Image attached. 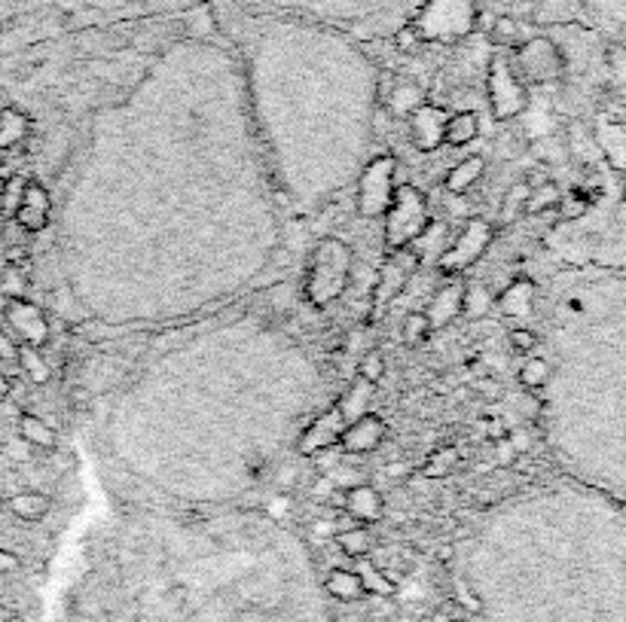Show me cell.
<instances>
[{"label": "cell", "mask_w": 626, "mask_h": 622, "mask_svg": "<svg viewBox=\"0 0 626 622\" xmlns=\"http://www.w3.org/2000/svg\"><path fill=\"white\" fill-rule=\"evenodd\" d=\"M211 0H0V52L59 34L175 19Z\"/></svg>", "instance_id": "obj_1"}, {"label": "cell", "mask_w": 626, "mask_h": 622, "mask_svg": "<svg viewBox=\"0 0 626 622\" xmlns=\"http://www.w3.org/2000/svg\"><path fill=\"white\" fill-rule=\"evenodd\" d=\"M244 13L288 15L296 22H327V25H348L383 34L388 38L397 28L409 25L422 13L425 3L431 0H227Z\"/></svg>", "instance_id": "obj_2"}, {"label": "cell", "mask_w": 626, "mask_h": 622, "mask_svg": "<svg viewBox=\"0 0 626 622\" xmlns=\"http://www.w3.org/2000/svg\"><path fill=\"white\" fill-rule=\"evenodd\" d=\"M355 254L343 239H324L315 244L306 268V299L315 308L333 305L352 281Z\"/></svg>", "instance_id": "obj_3"}, {"label": "cell", "mask_w": 626, "mask_h": 622, "mask_svg": "<svg viewBox=\"0 0 626 622\" xmlns=\"http://www.w3.org/2000/svg\"><path fill=\"white\" fill-rule=\"evenodd\" d=\"M385 220V251H400V247H413V242L425 232L431 223L428 214V199L422 190H416L413 183H400L392 196V204L383 214Z\"/></svg>", "instance_id": "obj_4"}, {"label": "cell", "mask_w": 626, "mask_h": 622, "mask_svg": "<svg viewBox=\"0 0 626 622\" xmlns=\"http://www.w3.org/2000/svg\"><path fill=\"white\" fill-rule=\"evenodd\" d=\"M495 239V226L483 220V217H468L465 226H461L459 239L449 244L444 254L437 256V272L444 278L452 275H465L468 268L489 251V244Z\"/></svg>", "instance_id": "obj_5"}, {"label": "cell", "mask_w": 626, "mask_h": 622, "mask_svg": "<svg viewBox=\"0 0 626 622\" xmlns=\"http://www.w3.org/2000/svg\"><path fill=\"white\" fill-rule=\"evenodd\" d=\"M397 162L392 156H376L371 166L364 168V175L358 180V214L367 217V220H376L388 211L392 204V196L397 190L395 180Z\"/></svg>", "instance_id": "obj_6"}, {"label": "cell", "mask_w": 626, "mask_h": 622, "mask_svg": "<svg viewBox=\"0 0 626 622\" xmlns=\"http://www.w3.org/2000/svg\"><path fill=\"white\" fill-rule=\"evenodd\" d=\"M486 89H489V104H492V116L495 119H513V116H520L525 110L523 83L511 71V64L504 62L501 52L489 62Z\"/></svg>", "instance_id": "obj_7"}, {"label": "cell", "mask_w": 626, "mask_h": 622, "mask_svg": "<svg viewBox=\"0 0 626 622\" xmlns=\"http://www.w3.org/2000/svg\"><path fill=\"white\" fill-rule=\"evenodd\" d=\"M419 268V256L413 247H400V251H388L385 266L379 268V278L373 284V299L371 308L373 315H379L385 305H392L404 293V287L413 278V272Z\"/></svg>", "instance_id": "obj_8"}, {"label": "cell", "mask_w": 626, "mask_h": 622, "mask_svg": "<svg viewBox=\"0 0 626 622\" xmlns=\"http://www.w3.org/2000/svg\"><path fill=\"white\" fill-rule=\"evenodd\" d=\"M3 324H7V330H10V336L19 345L43 348L52 336L46 312L38 303H31V299H7V305H3Z\"/></svg>", "instance_id": "obj_9"}, {"label": "cell", "mask_w": 626, "mask_h": 622, "mask_svg": "<svg viewBox=\"0 0 626 622\" xmlns=\"http://www.w3.org/2000/svg\"><path fill=\"white\" fill-rule=\"evenodd\" d=\"M465 291H468V281L461 275H452L437 287L435 296L428 299V308H425V318L431 324V330H444L459 315H465Z\"/></svg>", "instance_id": "obj_10"}, {"label": "cell", "mask_w": 626, "mask_h": 622, "mask_svg": "<svg viewBox=\"0 0 626 622\" xmlns=\"http://www.w3.org/2000/svg\"><path fill=\"white\" fill-rule=\"evenodd\" d=\"M447 110L444 107H435V104H422L416 114L407 116V128H409V144L416 150L422 152H435L444 147V131H447Z\"/></svg>", "instance_id": "obj_11"}, {"label": "cell", "mask_w": 626, "mask_h": 622, "mask_svg": "<svg viewBox=\"0 0 626 622\" xmlns=\"http://www.w3.org/2000/svg\"><path fill=\"white\" fill-rule=\"evenodd\" d=\"M343 431V412L331 407L327 412H321L319 419L312 421L306 431H303V436L296 440V452H300V455H319V452H327V449H340Z\"/></svg>", "instance_id": "obj_12"}, {"label": "cell", "mask_w": 626, "mask_h": 622, "mask_svg": "<svg viewBox=\"0 0 626 622\" xmlns=\"http://www.w3.org/2000/svg\"><path fill=\"white\" fill-rule=\"evenodd\" d=\"M50 214H52V199L50 190L40 183V180H28L25 183V196H22V204L15 211V226L22 229L25 235H38L43 229L50 226Z\"/></svg>", "instance_id": "obj_13"}, {"label": "cell", "mask_w": 626, "mask_h": 622, "mask_svg": "<svg viewBox=\"0 0 626 622\" xmlns=\"http://www.w3.org/2000/svg\"><path fill=\"white\" fill-rule=\"evenodd\" d=\"M385 433H388L385 421L379 415L367 412V415H361V419L345 424L340 449H343L345 455H373L383 445Z\"/></svg>", "instance_id": "obj_14"}, {"label": "cell", "mask_w": 626, "mask_h": 622, "mask_svg": "<svg viewBox=\"0 0 626 622\" xmlns=\"http://www.w3.org/2000/svg\"><path fill=\"white\" fill-rule=\"evenodd\" d=\"M343 507L348 516H355L361 525H373V521L383 519L385 500L379 495V488H373L371 483L352 485L343 492Z\"/></svg>", "instance_id": "obj_15"}, {"label": "cell", "mask_w": 626, "mask_h": 622, "mask_svg": "<svg viewBox=\"0 0 626 622\" xmlns=\"http://www.w3.org/2000/svg\"><path fill=\"white\" fill-rule=\"evenodd\" d=\"M495 308L504 318H529L535 308V284L529 278H517L508 291L495 296Z\"/></svg>", "instance_id": "obj_16"}, {"label": "cell", "mask_w": 626, "mask_h": 622, "mask_svg": "<svg viewBox=\"0 0 626 622\" xmlns=\"http://www.w3.org/2000/svg\"><path fill=\"white\" fill-rule=\"evenodd\" d=\"M486 175V162L483 156H468V159H461L456 166L449 168L447 178H444V190L449 196H465V192H471Z\"/></svg>", "instance_id": "obj_17"}, {"label": "cell", "mask_w": 626, "mask_h": 622, "mask_svg": "<svg viewBox=\"0 0 626 622\" xmlns=\"http://www.w3.org/2000/svg\"><path fill=\"white\" fill-rule=\"evenodd\" d=\"M425 102V89L416 83V80H407V76H400L392 83V89H388V110L397 116V119H407L409 114H416Z\"/></svg>", "instance_id": "obj_18"}, {"label": "cell", "mask_w": 626, "mask_h": 622, "mask_svg": "<svg viewBox=\"0 0 626 622\" xmlns=\"http://www.w3.org/2000/svg\"><path fill=\"white\" fill-rule=\"evenodd\" d=\"M31 138V119L19 107H3L0 114V150H19Z\"/></svg>", "instance_id": "obj_19"}, {"label": "cell", "mask_w": 626, "mask_h": 622, "mask_svg": "<svg viewBox=\"0 0 626 622\" xmlns=\"http://www.w3.org/2000/svg\"><path fill=\"white\" fill-rule=\"evenodd\" d=\"M373 394H376V384H371L367 379H361V376L348 384V391L343 394V400L336 403V409L343 412L345 424L361 419V415H367V409H371L373 403Z\"/></svg>", "instance_id": "obj_20"}, {"label": "cell", "mask_w": 626, "mask_h": 622, "mask_svg": "<svg viewBox=\"0 0 626 622\" xmlns=\"http://www.w3.org/2000/svg\"><path fill=\"white\" fill-rule=\"evenodd\" d=\"M480 135V114L473 110H456L447 116V131H444V144L449 147H468L471 140Z\"/></svg>", "instance_id": "obj_21"}, {"label": "cell", "mask_w": 626, "mask_h": 622, "mask_svg": "<svg viewBox=\"0 0 626 622\" xmlns=\"http://www.w3.org/2000/svg\"><path fill=\"white\" fill-rule=\"evenodd\" d=\"M15 428H19V436H22V443H28L31 449H55V443H59V436H55V431H52V424H46V421L40 419V415H34V412H22L19 415V421H15Z\"/></svg>", "instance_id": "obj_22"}, {"label": "cell", "mask_w": 626, "mask_h": 622, "mask_svg": "<svg viewBox=\"0 0 626 622\" xmlns=\"http://www.w3.org/2000/svg\"><path fill=\"white\" fill-rule=\"evenodd\" d=\"M50 507L52 500L46 495H40V492H19V495L7 500V509L22 521H40L50 513Z\"/></svg>", "instance_id": "obj_23"}, {"label": "cell", "mask_w": 626, "mask_h": 622, "mask_svg": "<svg viewBox=\"0 0 626 622\" xmlns=\"http://www.w3.org/2000/svg\"><path fill=\"white\" fill-rule=\"evenodd\" d=\"M15 367L25 372V379L31 384H46L50 381V363L43 357V348H34V345H19V360Z\"/></svg>", "instance_id": "obj_24"}, {"label": "cell", "mask_w": 626, "mask_h": 622, "mask_svg": "<svg viewBox=\"0 0 626 622\" xmlns=\"http://www.w3.org/2000/svg\"><path fill=\"white\" fill-rule=\"evenodd\" d=\"M324 586H327V592H331L333 598H340V601H358V598L367 592L364 583H361L358 571H348V568L331 571V577L324 580Z\"/></svg>", "instance_id": "obj_25"}, {"label": "cell", "mask_w": 626, "mask_h": 622, "mask_svg": "<svg viewBox=\"0 0 626 622\" xmlns=\"http://www.w3.org/2000/svg\"><path fill=\"white\" fill-rule=\"evenodd\" d=\"M336 547L343 549L348 559H367L373 549V537L367 528H345V531L336 534Z\"/></svg>", "instance_id": "obj_26"}, {"label": "cell", "mask_w": 626, "mask_h": 622, "mask_svg": "<svg viewBox=\"0 0 626 622\" xmlns=\"http://www.w3.org/2000/svg\"><path fill=\"white\" fill-rule=\"evenodd\" d=\"M517 379H520L525 391H541L553 379V367H550V360H544V357H529L523 367H520V372H517Z\"/></svg>", "instance_id": "obj_27"}, {"label": "cell", "mask_w": 626, "mask_h": 622, "mask_svg": "<svg viewBox=\"0 0 626 622\" xmlns=\"http://www.w3.org/2000/svg\"><path fill=\"white\" fill-rule=\"evenodd\" d=\"M459 467V449H452V445H444V449H437L431 452V457L425 461L422 473L428 479H447L449 473Z\"/></svg>", "instance_id": "obj_28"}, {"label": "cell", "mask_w": 626, "mask_h": 622, "mask_svg": "<svg viewBox=\"0 0 626 622\" xmlns=\"http://www.w3.org/2000/svg\"><path fill=\"white\" fill-rule=\"evenodd\" d=\"M28 275L22 268L10 263V266L0 268V296L3 299H28Z\"/></svg>", "instance_id": "obj_29"}, {"label": "cell", "mask_w": 626, "mask_h": 622, "mask_svg": "<svg viewBox=\"0 0 626 622\" xmlns=\"http://www.w3.org/2000/svg\"><path fill=\"white\" fill-rule=\"evenodd\" d=\"M25 183L28 178H13L3 180V196H0V220H13L15 211H19V204H22V196H25Z\"/></svg>", "instance_id": "obj_30"}, {"label": "cell", "mask_w": 626, "mask_h": 622, "mask_svg": "<svg viewBox=\"0 0 626 622\" xmlns=\"http://www.w3.org/2000/svg\"><path fill=\"white\" fill-rule=\"evenodd\" d=\"M431 336V324L425 318V312H409L400 327V339L407 345H422Z\"/></svg>", "instance_id": "obj_31"}, {"label": "cell", "mask_w": 626, "mask_h": 622, "mask_svg": "<svg viewBox=\"0 0 626 622\" xmlns=\"http://www.w3.org/2000/svg\"><path fill=\"white\" fill-rule=\"evenodd\" d=\"M489 305H495V299L489 296L483 284H468V291H465V315L480 318V315L489 312Z\"/></svg>", "instance_id": "obj_32"}, {"label": "cell", "mask_w": 626, "mask_h": 622, "mask_svg": "<svg viewBox=\"0 0 626 622\" xmlns=\"http://www.w3.org/2000/svg\"><path fill=\"white\" fill-rule=\"evenodd\" d=\"M529 192H532L529 183H517L513 190H508V196H504V204H501V217H504V220H517L520 214H525Z\"/></svg>", "instance_id": "obj_33"}, {"label": "cell", "mask_w": 626, "mask_h": 622, "mask_svg": "<svg viewBox=\"0 0 626 622\" xmlns=\"http://www.w3.org/2000/svg\"><path fill=\"white\" fill-rule=\"evenodd\" d=\"M556 202H560V196H556V190H553L550 183L532 187L529 202H525V214H541V211H547V208H556Z\"/></svg>", "instance_id": "obj_34"}, {"label": "cell", "mask_w": 626, "mask_h": 622, "mask_svg": "<svg viewBox=\"0 0 626 622\" xmlns=\"http://www.w3.org/2000/svg\"><path fill=\"white\" fill-rule=\"evenodd\" d=\"M358 376L371 381V384H379L385 379V357L379 351H367L358 360Z\"/></svg>", "instance_id": "obj_35"}, {"label": "cell", "mask_w": 626, "mask_h": 622, "mask_svg": "<svg viewBox=\"0 0 626 622\" xmlns=\"http://www.w3.org/2000/svg\"><path fill=\"white\" fill-rule=\"evenodd\" d=\"M511 345L520 351V355H532L538 345V336L532 330H513L511 333Z\"/></svg>", "instance_id": "obj_36"}, {"label": "cell", "mask_w": 626, "mask_h": 622, "mask_svg": "<svg viewBox=\"0 0 626 622\" xmlns=\"http://www.w3.org/2000/svg\"><path fill=\"white\" fill-rule=\"evenodd\" d=\"M19 360V342L10 333H0V367L3 363H15Z\"/></svg>", "instance_id": "obj_37"}, {"label": "cell", "mask_w": 626, "mask_h": 622, "mask_svg": "<svg viewBox=\"0 0 626 622\" xmlns=\"http://www.w3.org/2000/svg\"><path fill=\"white\" fill-rule=\"evenodd\" d=\"M19 556L15 552H10V549H0V573H13L19 571Z\"/></svg>", "instance_id": "obj_38"}, {"label": "cell", "mask_w": 626, "mask_h": 622, "mask_svg": "<svg viewBox=\"0 0 626 622\" xmlns=\"http://www.w3.org/2000/svg\"><path fill=\"white\" fill-rule=\"evenodd\" d=\"M508 443L513 445V452L520 455V452H525V449H532V436L525 431H513L511 436H508Z\"/></svg>", "instance_id": "obj_39"}, {"label": "cell", "mask_w": 626, "mask_h": 622, "mask_svg": "<svg viewBox=\"0 0 626 622\" xmlns=\"http://www.w3.org/2000/svg\"><path fill=\"white\" fill-rule=\"evenodd\" d=\"M495 457H499V464H513L517 452H513V445L508 443V436H504V440H499V445H495Z\"/></svg>", "instance_id": "obj_40"}, {"label": "cell", "mask_w": 626, "mask_h": 622, "mask_svg": "<svg viewBox=\"0 0 626 622\" xmlns=\"http://www.w3.org/2000/svg\"><path fill=\"white\" fill-rule=\"evenodd\" d=\"M13 394V379L3 372V367H0V400H7V397Z\"/></svg>", "instance_id": "obj_41"}, {"label": "cell", "mask_w": 626, "mask_h": 622, "mask_svg": "<svg viewBox=\"0 0 626 622\" xmlns=\"http://www.w3.org/2000/svg\"><path fill=\"white\" fill-rule=\"evenodd\" d=\"M477 388H480V394H489V397H499L501 394V388H495V381L492 379H486V381H480V384H477Z\"/></svg>", "instance_id": "obj_42"}, {"label": "cell", "mask_w": 626, "mask_h": 622, "mask_svg": "<svg viewBox=\"0 0 626 622\" xmlns=\"http://www.w3.org/2000/svg\"><path fill=\"white\" fill-rule=\"evenodd\" d=\"M3 107H7V104H3V102H0V114H3Z\"/></svg>", "instance_id": "obj_43"}]
</instances>
